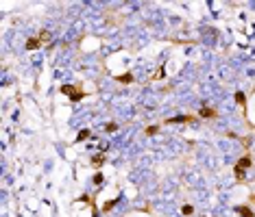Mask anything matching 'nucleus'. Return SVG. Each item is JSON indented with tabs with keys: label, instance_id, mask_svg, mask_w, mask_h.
I'll list each match as a JSON object with an SVG mask.
<instances>
[{
	"label": "nucleus",
	"instance_id": "obj_1",
	"mask_svg": "<svg viewBox=\"0 0 255 217\" xmlns=\"http://www.w3.org/2000/svg\"><path fill=\"white\" fill-rule=\"evenodd\" d=\"M188 122H196V119L190 117V115H179V117H170V119H166V124H188Z\"/></svg>",
	"mask_w": 255,
	"mask_h": 217
},
{
	"label": "nucleus",
	"instance_id": "obj_2",
	"mask_svg": "<svg viewBox=\"0 0 255 217\" xmlns=\"http://www.w3.org/2000/svg\"><path fill=\"white\" fill-rule=\"evenodd\" d=\"M39 43H41V39H39V37H31V39L26 41V50H37Z\"/></svg>",
	"mask_w": 255,
	"mask_h": 217
},
{
	"label": "nucleus",
	"instance_id": "obj_3",
	"mask_svg": "<svg viewBox=\"0 0 255 217\" xmlns=\"http://www.w3.org/2000/svg\"><path fill=\"white\" fill-rule=\"evenodd\" d=\"M79 89H81V87H74V85H63V87H61V93H70V95H74Z\"/></svg>",
	"mask_w": 255,
	"mask_h": 217
},
{
	"label": "nucleus",
	"instance_id": "obj_4",
	"mask_svg": "<svg viewBox=\"0 0 255 217\" xmlns=\"http://www.w3.org/2000/svg\"><path fill=\"white\" fill-rule=\"evenodd\" d=\"M201 117H216V111H214V109L203 107V109H201Z\"/></svg>",
	"mask_w": 255,
	"mask_h": 217
},
{
	"label": "nucleus",
	"instance_id": "obj_5",
	"mask_svg": "<svg viewBox=\"0 0 255 217\" xmlns=\"http://www.w3.org/2000/svg\"><path fill=\"white\" fill-rule=\"evenodd\" d=\"M238 167H242V170H246V167H251V156H244L238 161Z\"/></svg>",
	"mask_w": 255,
	"mask_h": 217
},
{
	"label": "nucleus",
	"instance_id": "obj_6",
	"mask_svg": "<svg viewBox=\"0 0 255 217\" xmlns=\"http://www.w3.org/2000/svg\"><path fill=\"white\" fill-rule=\"evenodd\" d=\"M238 213H240L242 217H253V213H251L249 206H238Z\"/></svg>",
	"mask_w": 255,
	"mask_h": 217
},
{
	"label": "nucleus",
	"instance_id": "obj_7",
	"mask_svg": "<svg viewBox=\"0 0 255 217\" xmlns=\"http://www.w3.org/2000/svg\"><path fill=\"white\" fill-rule=\"evenodd\" d=\"M39 39H41V43H46V41H50V33L48 31H39V35H37Z\"/></svg>",
	"mask_w": 255,
	"mask_h": 217
},
{
	"label": "nucleus",
	"instance_id": "obj_8",
	"mask_svg": "<svg viewBox=\"0 0 255 217\" xmlns=\"http://www.w3.org/2000/svg\"><path fill=\"white\" fill-rule=\"evenodd\" d=\"M92 163H94L96 167H98V165H103V163H105V154H96L94 159H92Z\"/></svg>",
	"mask_w": 255,
	"mask_h": 217
},
{
	"label": "nucleus",
	"instance_id": "obj_9",
	"mask_svg": "<svg viewBox=\"0 0 255 217\" xmlns=\"http://www.w3.org/2000/svg\"><path fill=\"white\" fill-rule=\"evenodd\" d=\"M116 80H118V83H124V85H127V83H131V80H133V76H131V74H122V76H118Z\"/></svg>",
	"mask_w": 255,
	"mask_h": 217
},
{
	"label": "nucleus",
	"instance_id": "obj_10",
	"mask_svg": "<svg viewBox=\"0 0 255 217\" xmlns=\"http://www.w3.org/2000/svg\"><path fill=\"white\" fill-rule=\"evenodd\" d=\"M89 135H92V133H89V130H87V128H85V130H81V133H79V135H76V141H83V139H87V137H89Z\"/></svg>",
	"mask_w": 255,
	"mask_h": 217
},
{
	"label": "nucleus",
	"instance_id": "obj_11",
	"mask_svg": "<svg viewBox=\"0 0 255 217\" xmlns=\"http://www.w3.org/2000/svg\"><path fill=\"white\" fill-rule=\"evenodd\" d=\"M236 102H238V104H244V102H246V95H244L242 91H238V93H236Z\"/></svg>",
	"mask_w": 255,
	"mask_h": 217
},
{
	"label": "nucleus",
	"instance_id": "obj_12",
	"mask_svg": "<svg viewBox=\"0 0 255 217\" xmlns=\"http://www.w3.org/2000/svg\"><path fill=\"white\" fill-rule=\"evenodd\" d=\"M233 170H236V178H238V180H244V170H242V167H238V165H236Z\"/></svg>",
	"mask_w": 255,
	"mask_h": 217
},
{
	"label": "nucleus",
	"instance_id": "obj_13",
	"mask_svg": "<svg viewBox=\"0 0 255 217\" xmlns=\"http://www.w3.org/2000/svg\"><path fill=\"white\" fill-rule=\"evenodd\" d=\"M181 213H183V215H192V213H194V208H192L190 204H185V206L181 208Z\"/></svg>",
	"mask_w": 255,
	"mask_h": 217
},
{
	"label": "nucleus",
	"instance_id": "obj_14",
	"mask_svg": "<svg viewBox=\"0 0 255 217\" xmlns=\"http://www.w3.org/2000/svg\"><path fill=\"white\" fill-rule=\"evenodd\" d=\"M116 204H118V200H111V202H107V204L103 206V211H111V208H113Z\"/></svg>",
	"mask_w": 255,
	"mask_h": 217
},
{
	"label": "nucleus",
	"instance_id": "obj_15",
	"mask_svg": "<svg viewBox=\"0 0 255 217\" xmlns=\"http://www.w3.org/2000/svg\"><path fill=\"white\" fill-rule=\"evenodd\" d=\"M81 98H83V89H79V91H76V93L72 95V102H79Z\"/></svg>",
	"mask_w": 255,
	"mask_h": 217
},
{
	"label": "nucleus",
	"instance_id": "obj_16",
	"mask_svg": "<svg viewBox=\"0 0 255 217\" xmlns=\"http://www.w3.org/2000/svg\"><path fill=\"white\" fill-rule=\"evenodd\" d=\"M113 130H118V124L109 122V124H107V133H113Z\"/></svg>",
	"mask_w": 255,
	"mask_h": 217
},
{
	"label": "nucleus",
	"instance_id": "obj_17",
	"mask_svg": "<svg viewBox=\"0 0 255 217\" xmlns=\"http://www.w3.org/2000/svg\"><path fill=\"white\" fill-rule=\"evenodd\" d=\"M157 130H159V128H157V126H148V128H146V130H144V133H146V135H155V133H157Z\"/></svg>",
	"mask_w": 255,
	"mask_h": 217
},
{
	"label": "nucleus",
	"instance_id": "obj_18",
	"mask_svg": "<svg viewBox=\"0 0 255 217\" xmlns=\"http://www.w3.org/2000/svg\"><path fill=\"white\" fill-rule=\"evenodd\" d=\"M100 180H103V174H96V176H94V182H96V185H98V182H100Z\"/></svg>",
	"mask_w": 255,
	"mask_h": 217
}]
</instances>
